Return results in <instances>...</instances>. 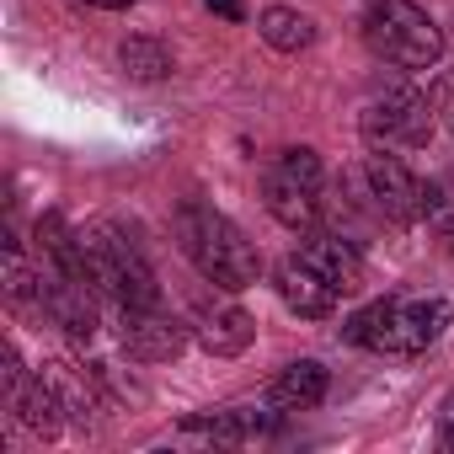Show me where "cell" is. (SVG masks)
<instances>
[{
    "label": "cell",
    "instance_id": "cell-1",
    "mask_svg": "<svg viewBox=\"0 0 454 454\" xmlns=\"http://www.w3.org/2000/svg\"><path fill=\"white\" fill-rule=\"evenodd\" d=\"M176 241H182L187 262L208 284H219V289H252L257 273H262L257 247L219 208H208V203H182V214H176Z\"/></svg>",
    "mask_w": 454,
    "mask_h": 454
},
{
    "label": "cell",
    "instance_id": "cell-10",
    "mask_svg": "<svg viewBox=\"0 0 454 454\" xmlns=\"http://www.w3.org/2000/svg\"><path fill=\"white\" fill-rule=\"evenodd\" d=\"M300 257H305L337 294H358V289H364V257H358L342 236H310Z\"/></svg>",
    "mask_w": 454,
    "mask_h": 454
},
{
    "label": "cell",
    "instance_id": "cell-22",
    "mask_svg": "<svg viewBox=\"0 0 454 454\" xmlns=\"http://www.w3.org/2000/svg\"><path fill=\"white\" fill-rule=\"evenodd\" d=\"M91 6H102V12H129V6H139V0H91Z\"/></svg>",
    "mask_w": 454,
    "mask_h": 454
},
{
    "label": "cell",
    "instance_id": "cell-18",
    "mask_svg": "<svg viewBox=\"0 0 454 454\" xmlns=\"http://www.w3.org/2000/svg\"><path fill=\"white\" fill-rule=\"evenodd\" d=\"M278 166H284L289 176H300L305 187H316V192H321V155H316V150L294 145V150H284V155H278Z\"/></svg>",
    "mask_w": 454,
    "mask_h": 454
},
{
    "label": "cell",
    "instance_id": "cell-2",
    "mask_svg": "<svg viewBox=\"0 0 454 454\" xmlns=\"http://www.w3.org/2000/svg\"><path fill=\"white\" fill-rule=\"evenodd\" d=\"M449 326V305L443 300H374L369 310H358L342 337L369 348V353H395V358H411V353H427Z\"/></svg>",
    "mask_w": 454,
    "mask_h": 454
},
{
    "label": "cell",
    "instance_id": "cell-21",
    "mask_svg": "<svg viewBox=\"0 0 454 454\" xmlns=\"http://www.w3.org/2000/svg\"><path fill=\"white\" fill-rule=\"evenodd\" d=\"M203 6H208L214 17H224V22H241V17H247V6H241V0H203Z\"/></svg>",
    "mask_w": 454,
    "mask_h": 454
},
{
    "label": "cell",
    "instance_id": "cell-20",
    "mask_svg": "<svg viewBox=\"0 0 454 454\" xmlns=\"http://www.w3.org/2000/svg\"><path fill=\"white\" fill-rule=\"evenodd\" d=\"M438 443L443 449H454V395L443 401V411H438Z\"/></svg>",
    "mask_w": 454,
    "mask_h": 454
},
{
    "label": "cell",
    "instance_id": "cell-5",
    "mask_svg": "<svg viewBox=\"0 0 454 454\" xmlns=\"http://www.w3.org/2000/svg\"><path fill=\"white\" fill-rule=\"evenodd\" d=\"M433 102L422 97V91H411V86H395V91H385V97H374L369 107H364V118H358V129H364V139H369V150H417V145H427V134H433Z\"/></svg>",
    "mask_w": 454,
    "mask_h": 454
},
{
    "label": "cell",
    "instance_id": "cell-6",
    "mask_svg": "<svg viewBox=\"0 0 454 454\" xmlns=\"http://www.w3.org/2000/svg\"><path fill=\"white\" fill-rule=\"evenodd\" d=\"M364 176H369V198H374V208H380L385 219H395V224H417V219H422V182L406 171L401 155L374 150V155L364 160Z\"/></svg>",
    "mask_w": 454,
    "mask_h": 454
},
{
    "label": "cell",
    "instance_id": "cell-14",
    "mask_svg": "<svg viewBox=\"0 0 454 454\" xmlns=\"http://www.w3.org/2000/svg\"><path fill=\"white\" fill-rule=\"evenodd\" d=\"M257 33H262V43L278 49V54H305V49L316 43V22H310L305 12H294V6H268V12L257 17Z\"/></svg>",
    "mask_w": 454,
    "mask_h": 454
},
{
    "label": "cell",
    "instance_id": "cell-13",
    "mask_svg": "<svg viewBox=\"0 0 454 454\" xmlns=\"http://www.w3.org/2000/svg\"><path fill=\"white\" fill-rule=\"evenodd\" d=\"M12 411H17V422L27 427V433H38V438H54L59 427H65V395L54 390V380L49 374H33L17 395H12Z\"/></svg>",
    "mask_w": 454,
    "mask_h": 454
},
{
    "label": "cell",
    "instance_id": "cell-16",
    "mask_svg": "<svg viewBox=\"0 0 454 454\" xmlns=\"http://www.w3.org/2000/svg\"><path fill=\"white\" fill-rule=\"evenodd\" d=\"M118 65L134 75V81H166L176 65H171V49L166 43H155V38H129L123 49H118Z\"/></svg>",
    "mask_w": 454,
    "mask_h": 454
},
{
    "label": "cell",
    "instance_id": "cell-3",
    "mask_svg": "<svg viewBox=\"0 0 454 454\" xmlns=\"http://www.w3.org/2000/svg\"><path fill=\"white\" fill-rule=\"evenodd\" d=\"M81 262H86V284L97 294H107L118 310H155L160 305V284L145 268V257L113 231V224H86L81 231Z\"/></svg>",
    "mask_w": 454,
    "mask_h": 454
},
{
    "label": "cell",
    "instance_id": "cell-7",
    "mask_svg": "<svg viewBox=\"0 0 454 454\" xmlns=\"http://www.w3.org/2000/svg\"><path fill=\"white\" fill-rule=\"evenodd\" d=\"M118 337H123V353L139 358V364H171L187 348V332L171 316H160V305L155 310H123V332Z\"/></svg>",
    "mask_w": 454,
    "mask_h": 454
},
{
    "label": "cell",
    "instance_id": "cell-15",
    "mask_svg": "<svg viewBox=\"0 0 454 454\" xmlns=\"http://www.w3.org/2000/svg\"><path fill=\"white\" fill-rule=\"evenodd\" d=\"M273 422H278L273 411H247V406H231V411H214V417H187V433H208L214 443H241V438L268 433Z\"/></svg>",
    "mask_w": 454,
    "mask_h": 454
},
{
    "label": "cell",
    "instance_id": "cell-11",
    "mask_svg": "<svg viewBox=\"0 0 454 454\" xmlns=\"http://www.w3.org/2000/svg\"><path fill=\"white\" fill-rule=\"evenodd\" d=\"M326 385H332L326 364L300 358V364H289V369L268 385V406H273V411H310V406L326 401Z\"/></svg>",
    "mask_w": 454,
    "mask_h": 454
},
{
    "label": "cell",
    "instance_id": "cell-19",
    "mask_svg": "<svg viewBox=\"0 0 454 454\" xmlns=\"http://www.w3.org/2000/svg\"><path fill=\"white\" fill-rule=\"evenodd\" d=\"M0 358H6V369H0V380H6V395H17L22 385H27V369H22V353L6 342V353H0Z\"/></svg>",
    "mask_w": 454,
    "mask_h": 454
},
{
    "label": "cell",
    "instance_id": "cell-4",
    "mask_svg": "<svg viewBox=\"0 0 454 454\" xmlns=\"http://www.w3.org/2000/svg\"><path fill=\"white\" fill-rule=\"evenodd\" d=\"M364 43L401 70H433L443 59V33L417 0H374L364 17Z\"/></svg>",
    "mask_w": 454,
    "mask_h": 454
},
{
    "label": "cell",
    "instance_id": "cell-9",
    "mask_svg": "<svg viewBox=\"0 0 454 454\" xmlns=\"http://www.w3.org/2000/svg\"><path fill=\"white\" fill-rule=\"evenodd\" d=\"M278 294H284V305L294 310V316H305V321H321V316H332L337 310V289L305 262V257H289V262H278Z\"/></svg>",
    "mask_w": 454,
    "mask_h": 454
},
{
    "label": "cell",
    "instance_id": "cell-12",
    "mask_svg": "<svg viewBox=\"0 0 454 454\" xmlns=\"http://www.w3.org/2000/svg\"><path fill=\"white\" fill-rule=\"evenodd\" d=\"M262 198H268V214H273L278 224H289V231H310L316 214H321L316 187H305V182H300V176H289L284 166H273V171H268Z\"/></svg>",
    "mask_w": 454,
    "mask_h": 454
},
{
    "label": "cell",
    "instance_id": "cell-8",
    "mask_svg": "<svg viewBox=\"0 0 454 454\" xmlns=\"http://www.w3.org/2000/svg\"><path fill=\"white\" fill-rule=\"evenodd\" d=\"M198 342L214 353V358H241L252 342H257V321L231 305V300H219V305H203L198 310Z\"/></svg>",
    "mask_w": 454,
    "mask_h": 454
},
{
    "label": "cell",
    "instance_id": "cell-17",
    "mask_svg": "<svg viewBox=\"0 0 454 454\" xmlns=\"http://www.w3.org/2000/svg\"><path fill=\"white\" fill-rule=\"evenodd\" d=\"M422 219L454 231V182H422Z\"/></svg>",
    "mask_w": 454,
    "mask_h": 454
},
{
    "label": "cell",
    "instance_id": "cell-23",
    "mask_svg": "<svg viewBox=\"0 0 454 454\" xmlns=\"http://www.w3.org/2000/svg\"><path fill=\"white\" fill-rule=\"evenodd\" d=\"M449 182H454V166H449Z\"/></svg>",
    "mask_w": 454,
    "mask_h": 454
}]
</instances>
